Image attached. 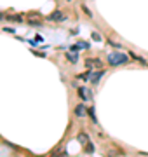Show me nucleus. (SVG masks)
Segmentation results:
<instances>
[{
  "label": "nucleus",
  "mask_w": 148,
  "mask_h": 157,
  "mask_svg": "<svg viewBox=\"0 0 148 157\" xmlns=\"http://www.w3.org/2000/svg\"><path fill=\"white\" fill-rule=\"evenodd\" d=\"M127 61H129V58L125 56L124 53H112V54H108V65H112V66L124 65V63H127Z\"/></svg>",
  "instance_id": "nucleus-1"
},
{
  "label": "nucleus",
  "mask_w": 148,
  "mask_h": 157,
  "mask_svg": "<svg viewBox=\"0 0 148 157\" xmlns=\"http://www.w3.org/2000/svg\"><path fill=\"white\" fill-rule=\"evenodd\" d=\"M103 75H104V70H103V68H96V72L91 70V72H89V80H91L92 84H98V80H99Z\"/></svg>",
  "instance_id": "nucleus-2"
},
{
  "label": "nucleus",
  "mask_w": 148,
  "mask_h": 157,
  "mask_svg": "<svg viewBox=\"0 0 148 157\" xmlns=\"http://www.w3.org/2000/svg\"><path fill=\"white\" fill-rule=\"evenodd\" d=\"M78 96H80V100H84V101L92 100V93L89 91L87 87H78Z\"/></svg>",
  "instance_id": "nucleus-3"
},
{
  "label": "nucleus",
  "mask_w": 148,
  "mask_h": 157,
  "mask_svg": "<svg viewBox=\"0 0 148 157\" xmlns=\"http://www.w3.org/2000/svg\"><path fill=\"white\" fill-rule=\"evenodd\" d=\"M86 66H87V68H101L103 63H101V59L89 58V59H86Z\"/></svg>",
  "instance_id": "nucleus-4"
},
{
  "label": "nucleus",
  "mask_w": 148,
  "mask_h": 157,
  "mask_svg": "<svg viewBox=\"0 0 148 157\" xmlns=\"http://www.w3.org/2000/svg\"><path fill=\"white\" fill-rule=\"evenodd\" d=\"M49 21H56V23H59V21H65V14H63L61 11H54L51 16H47Z\"/></svg>",
  "instance_id": "nucleus-5"
},
{
  "label": "nucleus",
  "mask_w": 148,
  "mask_h": 157,
  "mask_svg": "<svg viewBox=\"0 0 148 157\" xmlns=\"http://www.w3.org/2000/svg\"><path fill=\"white\" fill-rule=\"evenodd\" d=\"M75 115H77V117H84V115H87V108L84 106V105H77V106H75Z\"/></svg>",
  "instance_id": "nucleus-6"
},
{
  "label": "nucleus",
  "mask_w": 148,
  "mask_h": 157,
  "mask_svg": "<svg viewBox=\"0 0 148 157\" xmlns=\"http://www.w3.org/2000/svg\"><path fill=\"white\" fill-rule=\"evenodd\" d=\"M9 21H14V23H23L25 21V18L21 16V14H11V16H5Z\"/></svg>",
  "instance_id": "nucleus-7"
},
{
  "label": "nucleus",
  "mask_w": 148,
  "mask_h": 157,
  "mask_svg": "<svg viewBox=\"0 0 148 157\" xmlns=\"http://www.w3.org/2000/svg\"><path fill=\"white\" fill-rule=\"evenodd\" d=\"M87 47H89L87 42H78L75 46H72V51H80V49H87Z\"/></svg>",
  "instance_id": "nucleus-8"
},
{
  "label": "nucleus",
  "mask_w": 148,
  "mask_h": 157,
  "mask_svg": "<svg viewBox=\"0 0 148 157\" xmlns=\"http://www.w3.org/2000/svg\"><path fill=\"white\" fill-rule=\"evenodd\" d=\"M77 140L82 143V145H87L89 143V136H87V134L86 133H78V136H77Z\"/></svg>",
  "instance_id": "nucleus-9"
},
{
  "label": "nucleus",
  "mask_w": 148,
  "mask_h": 157,
  "mask_svg": "<svg viewBox=\"0 0 148 157\" xmlns=\"http://www.w3.org/2000/svg\"><path fill=\"white\" fill-rule=\"evenodd\" d=\"M28 23H30V25H35V26H40V19H37V18H28Z\"/></svg>",
  "instance_id": "nucleus-10"
},
{
  "label": "nucleus",
  "mask_w": 148,
  "mask_h": 157,
  "mask_svg": "<svg viewBox=\"0 0 148 157\" xmlns=\"http://www.w3.org/2000/svg\"><path fill=\"white\" fill-rule=\"evenodd\" d=\"M84 150H86V152H87V154H91V152H94V147H92V143H91V142H89V143H87V145H84Z\"/></svg>",
  "instance_id": "nucleus-11"
},
{
  "label": "nucleus",
  "mask_w": 148,
  "mask_h": 157,
  "mask_svg": "<svg viewBox=\"0 0 148 157\" xmlns=\"http://www.w3.org/2000/svg\"><path fill=\"white\" fill-rule=\"evenodd\" d=\"M66 58H68V61H70V63H77V61H78L77 54H66Z\"/></svg>",
  "instance_id": "nucleus-12"
},
{
  "label": "nucleus",
  "mask_w": 148,
  "mask_h": 157,
  "mask_svg": "<svg viewBox=\"0 0 148 157\" xmlns=\"http://www.w3.org/2000/svg\"><path fill=\"white\" fill-rule=\"evenodd\" d=\"M91 38H92V40H96V42H99V40H101V35H99V33H96V32H92V33H91Z\"/></svg>",
  "instance_id": "nucleus-13"
},
{
  "label": "nucleus",
  "mask_w": 148,
  "mask_h": 157,
  "mask_svg": "<svg viewBox=\"0 0 148 157\" xmlns=\"http://www.w3.org/2000/svg\"><path fill=\"white\" fill-rule=\"evenodd\" d=\"M87 114H89V117L96 122V115H94V108H87Z\"/></svg>",
  "instance_id": "nucleus-14"
},
{
  "label": "nucleus",
  "mask_w": 148,
  "mask_h": 157,
  "mask_svg": "<svg viewBox=\"0 0 148 157\" xmlns=\"http://www.w3.org/2000/svg\"><path fill=\"white\" fill-rule=\"evenodd\" d=\"M4 32H7V33H16V30H14L12 26H7V28H4Z\"/></svg>",
  "instance_id": "nucleus-15"
}]
</instances>
